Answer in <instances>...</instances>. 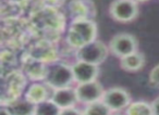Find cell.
<instances>
[{
    "label": "cell",
    "instance_id": "cell-8",
    "mask_svg": "<svg viewBox=\"0 0 159 115\" xmlns=\"http://www.w3.org/2000/svg\"><path fill=\"white\" fill-rule=\"evenodd\" d=\"M71 66L74 76V82L77 84L97 80L99 74V65L76 60L73 64H71Z\"/></svg>",
    "mask_w": 159,
    "mask_h": 115
},
{
    "label": "cell",
    "instance_id": "cell-7",
    "mask_svg": "<svg viewBox=\"0 0 159 115\" xmlns=\"http://www.w3.org/2000/svg\"><path fill=\"white\" fill-rule=\"evenodd\" d=\"M75 91H76L79 103L87 105V104L100 101L104 96L105 89L98 80H93V82L77 84L75 86Z\"/></svg>",
    "mask_w": 159,
    "mask_h": 115
},
{
    "label": "cell",
    "instance_id": "cell-9",
    "mask_svg": "<svg viewBox=\"0 0 159 115\" xmlns=\"http://www.w3.org/2000/svg\"><path fill=\"white\" fill-rule=\"evenodd\" d=\"M53 89L45 83H34L26 89L24 98L34 104H39L51 99Z\"/></svg>",
    "mask_w": 159,
    "mask_h": 115
},
{
    "label": "cell",
    "instance_id": "cell-22",
    "mask_svg": "<svg viewBox=\"0 0 159 115\" xmlns=\"http://www.w3.org/2000/svg\"><path fill=\"white\" fill-rule=\"evenodd\" d=\"M111 115H126V113L124 114V113H121V112H112Z\"/></svg>",
    "mask_w": 159,
    "mask_h": 115
},
{
    "label": "cell",
    "instance_id": "cell-14",
    "mask_svg": "<svg viewBox=\"0 0 159 115\" xmlns=\"http://www.w3.org/2000/svg\"><path fill=\"white\" fill-rule=\"evenodd\" d=\"M126 115H152V103L139 100V101L131 102L130 105L125 110Z\"/></svg>",
    "mask_w": 159,
    "mask_h": 115
},
{
    "label": "cell",
    "instance_id": "cell-18",
    "mask_svg": "<svg viewBox=\"0 0 159 115\" xmlns=\"http://www.w3.org/2000/svg\"><path fill=\"white\" fill-rule=\"evenodd\" d=\"M149 83L152 87L159 89V64L155 65L149 72V76H148Z\"/></svg>",
    "mask_w": 159,
    "mask_h": 115
},
{
    "label": "cell",
    "instance_id": "cell-15",
    "mask_svg": "<svg viewBox=\"0 0 159 115\" xmlns=\"http://www.w3.org/2000/svg\"><path fill=\"white\" fill-rule=\"evenodd\" d=\"M112 112L110 109L100 100L94 103L85 105L83 110V115H111Z\"/></svg>",
    "mask_w": 159,
    "mask_h": 115
},
{
    "label": "cell",
    "instance_id": "cell-11",
    "mask_svg": "<svg viewBox=\"0 0 159 115\" xmlns=\"http://www.w3.org/2000/svg\"><path fill=\"white\" fill-rule=\"evenodd\" d=\"M50 100L52 102H55L61 110L75 108V105L79 103L75 87L73 88L72 86L66 87V88L55 89Z\"/></svg>",
    "mask_w": 159,
    "mask_h": 115
},
{
    "label": "cell",
    "instance_id": "cell-20",
    "mask_svg": "<svg viewBox=\"0 0 159 115\" xmlns=\"http://www.w3.org/2000/svg\"><path fill=\"white\" fill-rule=\"evenodd\" d=\"M152 115H159V97L156 98L152 102Z\"/></svg>",
    "mask_w": 159,
    "mask_h": 115
},
{
    "label": "cell",
    "instance_id": "cell-21",
    "mask_svg": "<svg viewBox=\"0 0 159 115\" xmlns=\"http://www.w3.org/2000/svg\"><path fill=\"white\" fill-rule=\"evenodd\" d=\"M0 115H11V113H10V111L8 110L7 106L2 105V108H1V111H0Z\"/></svg>",
    "mask_w": 159,
    "mask_h": 115
},
{
    "label": "cell",
    "instance_id": "cell-2",
    "mask_svg": "<svg viewBox=\"0 0 159 115\" xmlns=\"http://www.w3.org/2000/svg\"><path fill=\"white\" fill-rule=\"evenodd\" d=\"M109 52V47L105 42L96 39L75 50V58L79 61L100 65L106 61Z\"/></svg>",
    "mask_w": 159,
    "mask_h": 115
},
{
    "label": "cell",
    "instance_id": "cell-16",
    "mask_svg": "<svg viewBox=\"0 0 159 115\" xmlns=\"http://www.w3.org/2000/svg\"><path fill=\"white\" fill-rule=\"evenodd\" d=\"M61 109L51 100H47L39 104H36L34 115H60Z\"/></svg>",
    "mask_w": 159,
    "mask_h": 115
},
{
    "label": "cell",
    "instance_id": "cell-4",
    "mask_svg": "<svg viewBox=\"0 0 159 115\" xmlns=\"http://www.w3.org/2000/svg\"><path fill=\"white\" fill-rule=\"evenodd\" d=\"M139 5L135 0H113L109 7V14L113 21L130 23L139 15Z\"/></svg>",
    "mask_w": 159,
    "mask_h": 115
},
{
    "label": "cell",
    "instance_id": "cell-5",
    "mask_svg": "<svg viewBox=\"0 0 159 115\" xmlns=\"http://www.w3.org/2000/svg\"><path fill=\"white\" fill-rule=\"evenodd\" d=\"M108 47L111 54L119 59L139 51V42L136 37L129 33L116 34L111 38Z\"/></svg>",
    "mask_w": 159,
    "mask_h": 115
},
{
    "label": "cell",
    "instance_id": "cell-19",
    "mask_svg": "<svg viewBox=\"0 0 159 115\" xmlns=\"http://www.w3.org/2000/svg\"><path fill=\"white\" fill-rule=\"evenodd\" d=\"M60 115H83V111H79L76 108H70V109H64L61 110Z\"/></svg>",
    "mask_w": 159,
    "mask_h": 115
},
{
    "label": "cell",
    "instance_id": "cell-6",
    "mask_svg": "<svg viewBox=\"0 0 159 115\" xmlns=\"http://www.w3.org/2000/svg\"><path fill=\"white\" fill-rule=\"evenodd\" d=\"M102 101L110 109L111 112H121L122 110H126L132 100L126 89L122 87H111L105 90Z\"/></svg>",
    "mask_w": 159,
    "mask_h": 115
},
{
    "label": "cell",
    "instance_id": "cell-10",
    "mask_svg": "<svg viewBox=\"0 0 159 115\" xmlns=\"http://www.w3.org/2000/svg\"><path fill=\"white\" fill-rule=\"evenodd\" d=\"M69 12L72 18L75 19H91L96 15V9L92 0H71L69 3Z\"/></svg>",
    "mask_w": 159,
    "mask_h": 115
},
{
    "label": "cell",
    "instance_id": "cell-17",
    "mask_svg": "<svg viewBox=\"0 0 159 115\" xmlns=\"http://www.w3.org/2000/svg\"><path fill=\"white\" fill-rule=\"evenodd\" d=\"M47 73H48V67L43 63L36 62L34 64H31L27 66L26 74L33 79H46Z\"/></svg>",
    "mask_w": 159,
    "mask_h": 115
},
{
    "label": "cell",
    "instance_id": "cell-23",
    "mask_svg": "<svg viewBox=\"0 0 159 115\" xmlns=\"http://www.w3.org/2000/svg\"><path fill=\"white\" fill-rule=\"evenodd\" d=\"M136 2H145V1H148V0H135Z\"/></svg>",
    "mask_w": 159,
    "mask_h": 115
},
{
    "label": "cell",
    "instance_id": "cell-13",
    "mask_svg": "<svg viewBox=\"0 0 159 115\" xmlns=\"http://www.w3.org/2000/svg\"><path fill=\"white\" fill-rule=\"evenodd\" d=\"M5 106H7L11 115H34L36 109V104L27 101L25 98L18 99Z\"/></svg>",
    "mask_w": 159,
    "mask_h": 115
},
{
    "label": "cell",
    "instance_id": "cell-1",
    "mask_svg": "<svg viewBox=\"0 0 159 115\" xmlns=\"http://www.w3.org/2000/svg\"><path fill=\"white\" fill-rule=\"evenodd\" d=\"M97 25L91 19H75L69 25L66 42L74 50L96 40Z\"/></svg>",
    "mask_w": 159,
    "mask_h": 115
},
{
    "label": "cell",
    "instance_id": "cell-3",
    "mask_svg": "<svg viewBox=\"0 0 159 115\" xmlns=\"http://www.w3.org/2000/svg\"><path fill=\"white\" fill-rule=\"evenodd\" d=\"M45 82L55 90V89L71 87L74 83L72 66L66 63H57L51 67H48V73Z\"/></svg>",
    "mask_w": 159,
    "mask_h": 115
},
{
    "label": "cell",
    "instance_id": "cell-12",
    "mask_svg": "<svg viewBox=\"0 0 159 115\" xmlns=\"http://www.w3.org/2000/svg\"><path fill=\"white\" fill-rule=\"evenodd\" d=\"M145 62L146 59L144 53L136 51V52L131 53V54L120 59V66L123 71L135 73V72H139L143 69Z\"/></svg>",
    "mask_w": 159,
    "mask_h": 115
}]
</instances>
